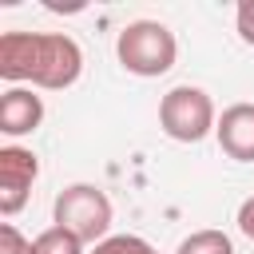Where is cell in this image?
Returning a JSON list of instances; mask_svg holds the SVG:
<instances>
[{
	"mask_svg": "<svg viewBox=\"0 0 254 254\" xmlns=\"http://www.w3.org/2000/svg\"><path fill=\"white\" fill-rule=\"evenodd\" d=\"M40 123H44V99L32 87H8L0 95V131L8 139L32 135Z\"/></svg>",
	"mask_w": 254,
	"mask_h": 254,
	"instance_id": "52a82bcc",
	"label": "cell"
},
{
	"mask_svg": "<svg viewBox=\"0 0 254 254\" xmlns=\"http://www.w3.org/2000/svg\"><path fill=\"white\" fill-rule=\"evenodd\" d=\"M214 139L234 163H254V103H230L218 115Z\"/></svg>",
	"mask_w": 254,
	"mask_h": 254,
	"instance_id": "8992f818",
	"label": "cell"
},
{
	"mask_svg": "<svg viewBox=\"0 0 254 254\" xmlns=\"http://www.w3.org/2000/svg\"><path fill=\"white\" fill-rule=\"evenodd\" d=\"M0 254H36V242L24 238L12 222H0Z\"/></svg>",
	"mask_w": 254,
	"mask_h": 254,
	"instance_id": "8fae6325",
	"label": "cell"
},
{
	"mask_svg": "<svg viewBox=\"0 0 254 254\" xmlns=\"http://www.w3.org/2000/svg\"><path fill=\"white\" fill-rule=\"evenodd\" d=\"M36 175H40V159L28 147H12V143L0 147V214L4 218L24 210Z\"/></svg>",
	"mask_w": 254,
	"mask_h": 254,
	"instance_id": "5b68a950",
	"label": "cell"
},
{
	"mask_svg": "<svg viewBox=\"0 0 254 254\" xmlns=\"http://www.w3.org/2000/svg\"><path fill=\"white\" fill-rule=\"evenodd\" d=\"M234 24H238V36L242 44H254V0H242L238 12H234Z\"/></svg>",
	"mask_w": 254,
	"mask_h": 254,
	"instance_id": "7c38bea8",
	"label": "cell"
},
{
	"mask_svg": "<svg viewBox=\"0 0 254 254\" xmlns=\"http://www.w3.org/2000/svg\"><path fill=\"white\" fill-rule=\"evenodd\" d=\"M83 52L64 32H4L0 36V79L12 87L32 83L44 91H64L79 79Z\"/></svg>",
	"mask_w": 254,
	"mask_h": 254,
	"instance_id": "6da1fadb",
	"label": "cell"
},
{
	"mask_svg": "<svg viewBox=\"0 0 254 254\" xmlns=\"http://www.w3.org/2000/svg\"><path fill=\"white\" fill-rule=\"evenodd\" d=\"M159 127L175 143H198L218 127L214 99L194 83H179L159 99Z\"/></svg>",
	"mask_w": 254,
	"mask_h": 254,
	"instance_id": "277c9868",
	"label": "cell"
},
{
	"mask_svg": "<svg viewBox=\"0 0 254 254\" xmlns=\"http://www.w3.org/2000/svg\"><path fill=\"white\" fill-rule=\"evenodd\" d=\"M115 56H119V64L131 75L155 79V75H167L175 67L179 44H175V32L167 24H159V20H131L119 32V40H115Z\"/></svg>",
	"mask_w": 254,
	"mask_h": 254,
	"instance_id": "7a4b0ae2",
	"label": "cell"
},
{
	"mask_svg": "<svg viewBox=\"0 0 254 254\" xmlns=\"http://www.w3.org/2000/svg\"><path fill=\"white\" fill-rule=\"evenodd\" d=\"M52 214H56V226L71 230L83 246H87V242L99 246L103 238H111V234H107V230H111V198H107L99 187H91V183H71V187H64V190L56 194Z\"/></svg>",
	"mask_w": 254,
	"mask_h": 254,
	"instance_id": "3957f363",
	"label": "cell"
},
{
	"mask_svg": "<svg viewBox=\"0 0 254 254\" xmlns=\"http://www.w3.org/2000/svg\"><path fill=\"white\" fill-rule=\"evenodd\" d=\"M91 254H159L147 238H139V234H111V238H103Z\"/></svg>",
	"mask_w": 254,
	"mask_h": 254,
	"instance_id": "30bf717a",
	"label": "cell"
},
{
	"mask_svg": "<svg viewBox=\"0 0 254 254\" xmlns=\"http://www.w3.org/2000/svg\"><path fill=\"white\" fill-rule=\"evenodd\" d=\"M175 254H234V242L222 230H194L179 242Z\"/></svg>",
	"mask_w": 254,
	"mask_h": 254,
	"instance_id": "ba28073f",
	"label": "cell"
},
{
	"mask_svg": "<svg viewBox=\"0 0 254 254\" xmlns=\"http://www.w3.org/2000/svg\"><path fill=\"white\" fill-rule=\"evenodd\" d=\"M32 242H36V254H83V242L64 226H48Z\"/></svg>",
	"mask_w": 254,
	"mask_h": 254,
	"instance_id": "9c48e42d",
	"label": "cell"
},
{
	"mask_svg": "<svg viewBox=\"0 0 254 254\" xmlns=\"http://www.w3.org/2000/svg\"><path fill=\"white\" fill-rule=\"evenodd\" d=\"M238 230H242L246 238H254V194L238 206Z\"/></svg>",
	"mask_w": 254,
	"mask_h": 254,
	"instance_id": "4fadbf2b",
	"label": "cell"
}]
</instances>
